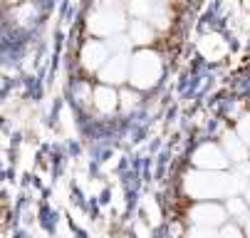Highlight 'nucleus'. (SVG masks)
Wrapping results in <instances>:
<instances>
[{
  "mask_svg": "<svg viewBox=\"0 0 250 238\" xmlns=\"http://www.w3.org/2000/svg\"><path fill=\"white\" fill-rule=\"evenodd\" d=\"M92 102H94V107H97L102 114H112V112L119 107V92H117L112 85H99V87H94V92H92Z\"/></svg>",
  "mask_w": 250,
  "mask_h": 238,
  "instance_id": "nucleus-8",
  "label": "nucleus"
},
{
  "mask_svg": "<svg viewBox=\"0 0 250 238\" xmlns=\"http://www.w3.org/2000/svg\"><path fill=\"white\" fill-rule=\"evenodd\" d=\"M191 164H193L196 169H206V172H228L230 156L226 154V149H223L221 144L206 142V144H201V147L193 149Z\"/></svg>",
  "mask_w": 250,
  "mask_h": 238,
  "instance_id": "nucleus-4",
  "label": "nucleus"
},
{
  "mask_svg": "<svg viewBox=\"0 0 250 238\" xmlns=\"http://www.w3.org/2000/svg\"><path fill=\"white\" fill-rule=\"evenodd\" d=\"M122 27H124V13L119 8H106L104 5L102 10L92 13V18H89V30L94 35H102V38L114 35Z\"/></svg>",
  "mask_w": 250,
  "mask_h": 238,
  "instance_id": "nucleus-5",
  "label": "nucleus"
},
{
  "mask_svg": "<svg viewBox=\"0 0 250 238\" xmlns=\"http://www.w3.org/2000/svg\"><path fill=\"white\" fill-rule=\"evenodd\" d=\"M191 226H206V228H223L228 223V209L218 201H196L186 211Z\"/></svg>",
  "mask_w": 250,
  "mask_h": 238,
  "instance_id": "nucleus-3",
  "label": "nucleus"
},
{
  "mask_svg": "<svg viewBox=\"0 0 250 238\" xmlns=\"http://www.w3.org/2000/svg\"><path fill=\"white\" fill-rule=\"evenodd\" d=\"M221 147L226 149V154L230 156V161H238V164L248 161L250 147H248V144L238 137V134H226V137L221 139Z\"/></svg>",
  "mask_w": 250,
  "mask_h": 238,
  "instance_id": "nucleus-9",
  "label": "nucleus"
},
{
  "mask_svg": "<svg viewBox=\"0 0 250 238\" xmlns=\"http://www.w3.org/2000/svg\"><path fill=\"white\" fill-rule=\"evenodd\" d=\"M184 238H218V228H206V226H191Z\"/></svg>",
  "mask_w": 250,
  "mask_h": 238,
  "instance_id": "nucleus-14",
  "label": "nucleus"
},
{
  "mask_svg": "<svg viewBox=\"0 0 250 238\" xmlns=\"http://www.w3.org/2000/svg\"><path fill=\"white\" fill-rule=\"evenodd\" d=\"M226 209H228V216H238V221H240V223H245V221L250 218V206H248V201H245V198H240V196L228 198Z\"/></svg>",
  "mask_w": 250,
  "mask_h": 238,
  "instance_id": "nucleus-12",
  "label": "nucleus"
},
{
  "mask_svg": "<svg viewBox=\"0 0 250 238\" xmlns=\"http://www.w3.org/2000/svg\"><path fill=\"white\" fill-rule=\"evenodd\" d=\"M161 77V57L151 50H141L131 57L129 80L136 89H151Z\"/></svg>",
  "mask_w": 250,
  "mask_h": 238,
  "instance_id": "nucleus-2",
  "label": "nucleus"
},
{
  "mask_svg": "<svg viewBox=\"0 0 250 238\" xmlns=\"http://www.w3.org/2000/svg\"><path fill=\"white\" fill-rule=\"evenodd\" d=\"M243 198L248 201V206H250V184H248V189H245V194H243Z\"/></svg>",
  "mask_w": 250,
  "mask_h": 238,
  "instance_id": "nucleus-18",
  "label": "nucleus"
},
{
  "mask_svg": "<svg viewBox=\"0 0 250 238\" xmlns=\"http://www.w3.org/2000/svg\"><path fill=\"white\" fill-rule=\"evenodd\" d=\"M235 134H238V137L250 147V114H245L240 122H238V127H235Z\"/></svg>",
  "mask_w": 250,
  "mask_h": 238,
  "instance_id": "nucleus-15",
  "label": "nucleus"
},
{
  "mask_svg": "<svg viewBox=\"0 0 250 238\" xmlns=\"http://www.w3.org/2000/svg\"><path fill=\"white\" fill-rule=\"evenodd\" d=\"M10 5H20V3H27V0H8Z\"/></svg>",
  "mask_w": 250,
  "mask_h": 238,
  "instance_id": "nucleus-19",
  "label": "nucleus"
},
{
  "mask_svg": "<svg viewBox=\"0 0 250 238\" xmlns=\"http://www.w3.org/2000/svg\"><path fill=\"white\" fill-rule=\"evenodd\" d=\"M119 105H122V109L136 107V105H139V89H136V87H124V89L119 92Z\"/></svg>",
  "mask_w": 250,
  "mask_h": 238,
  "instance_id": "nucleus-13",
  "label": "nucleus"
},
{
  "mask_svg": "<svg viewBox=\"0 0 250 238\" xmlns=\"http://www.w3.org/2000/svg\"><path fill=\"white\" fill-rule=\"evenodd\" d=\"M106 62H109V57H106V47H104V43H99V40H89V43L82 47V65L87 67V70L97 72V70H102Z\"/></svg>",
  "mask_w": 250,
  "mask_h": 238,
  "instance_id": "nucleus-7",
  "label": "nucleus"
},
{
  "mask_svg": "<svg viewBox=\"0 0 250 238\" xmlns=\"http://www.w3.org/2000/svg\"><path fill=\"white\" fill-rule=\"evenodd\" d=\"M151 40H154L151 25H149L146 20H136V22L131 25V43H136V45H149Z\"/></svg>",
  "mask_w": 250,
  "mask_h": 238,
  "instance_id": "nucleus-11",
  "label": "nucleus"
},
{
  "mask_svg": "<svg viewBox=\"0 0 250 238\" xmlns=\"http://www.w3.org/2000/svg\"><path fill=\"white\" fill-rule=\"evenodd\" d=\"M198 50H201V55L208 57V60H221V57L226 55V43H223V38H218V35H208V38H203V40L198 43Z\"/></svg>",
  "mask_w": 250,
  "mask_h": 238,
  "instance_id": "nucleus-10",
  "label": "nucleus"
},
{
  "mask_svg": "<svg viewBox=\"0 0 250 238\" xmlns=\"http://www.w3.org/2000/svg\"><path fill=\"white\" fill-rule=\"evenodd\" d=\"M129 70H131V60H126L124 55H117V57H109V62L99 70V77L104 80V85H122L124 80H129Z\"/></svg>",
  "mask_w": 250,
  "mask_h": 238,
  "instance_id": "nucleus-6",
  "label": "nucleus"
},
{
  "mask_svg": "<svg viewBox=\"0 0 250 238\" xmlns=\"http://www.w3.org/2000/svg\"><path fill=\"white\" fill-rule=\"evenodd\" d=\"M218 238H245V233H243L238 226H230V223H226L223 228H218Z\"/></svg>",
  "mask_w": 250,
  "mask_h": 238,
  "instance_id": "nucleus-16",
  "label": "nucleus"
},
{
  "mask_svg": "<svg viewBox=\"0 0 250 238\" xmlns=\"http://www.w3.org/2000/svg\"><path fill=\"white\" fill-rule=\"evenodd\" d=\"M243 233H245V238H250V218L243 223Z\"/></svg>",
  "mask_w": 250,
  "mask_h": 238,
  "instance_id": "nucleus-17",
  "label": "nucleus"
},
{
  "mask_svg": "<svg viewBox=\"0 0 250 238\" xmlns=\"http://www.w3.org/2000/svg\"><path fill=\"white\" fill-rule=\"evenodd\" d=\"M181 191L191 201H221L238 196V179L228 172H206L191 169L181 179Z\"/></svg>",
  "mask_w": 250,
  "mask_h": 238,
  "instance_id": "nucleus-1",
  "label": "nucleus"
}]
</instances>
